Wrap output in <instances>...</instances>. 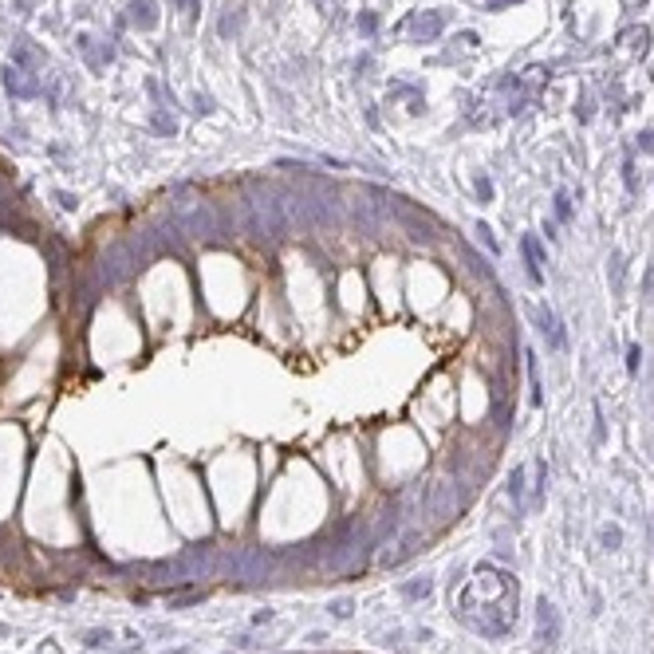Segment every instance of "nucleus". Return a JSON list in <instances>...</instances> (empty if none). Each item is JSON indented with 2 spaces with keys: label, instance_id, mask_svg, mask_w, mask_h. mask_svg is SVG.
Masks as SVG:
<instances>
[{
  "label": "nucleus",
  "instance_id": "1",
  "mask_svg": "<svg viewBox=\"0 0 654 654\" xmlns=\"http://www.w3.org/2000/svg\"><path fill=\"white\" fill-rule=\"evenodd\" d=\"M457 611L469 626H477L481 635H493V638L505 635L516 615V580L508 571L481 564L473 571V580L465 583V591H461Z\"/></svg>",
  "mask_w": 654,
  "mask_h": 654
},
{
  "label": "nucleus",
  "instance_id": "2",
  "mask_svg": "<svg viewBox=\"0 0 654 654\" xmlns=\"http://www.w3.org/2000/svg\"><path fill=\"white\" fill-rule=\"evenodd\" d=\"M536 638H540L544 646H552L556 638H560V615H556V607L548 599H540V626H536Z\"/></svg>",
  "mask_w": 654,
  "mask_h": 654
},
{
  "label": "nucleus",
  "instance_id": "3",
  "mask_svg": "<svg viewBox=\"0 0 654 654\" xmlns=\"http://www.w3.org/2000/svg\"><path fill=\"white\" fill-rule=\"evenodd\" d=\"M536 323H540L544 339L552 343L556 351H564V347H568V339H564V332H560V323H556V315L548 312V308H540V312H536Z\"/></svg>",
  "mask_w": 654,
  "mask_h": 654
},
{
  "label": "nucleus",
  "instance_id": "4",
  "mask_svg": "<svg viewBox=\"0 0 654 654\" xmlns=\"http://www.w3.org/2000/svg\"><path fill=\"white\" fill-rule=\"evenodd\" d=\"M520 245H525V257H528V276L540 284V276H544V268H540L544 264V252H540V245H536V237H525Z\"/></svg>",
  "mask_w": 654,
  "mask_h": 654
},
{
  "label": "nucleus",
  "instance_id": "5",
  "mask_svg": "<svg viewBox=\"0 0 654 654\" xmlns=\"http://www.w3.org/2000/svg\"><path fill=\"white\" fill-rule=\"evenodd\" d=\"M619 540H623L619 528H603V544H607V548H619Z\"/></svg>",
  "mask_w": 654,
  "mask_h": 654
},
{
  "label": "nucleus",
  "instance_id": "6",
  "mask_svg": "<svg viewBox=\"0 0 654 654\" xmlns=\"http://www.w3.org/2000/svg\"><path fill=\"white\" fill-rule=\"evenodd\" d=\"M556 213H560V217H571V205H568V194H556Z\"/></svg>",
  "mask_w": 654,
  "mask_h": 654
}]
</instances>
